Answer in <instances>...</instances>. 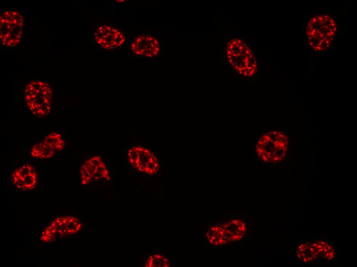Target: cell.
<instances>
[{
  "mask_svg": "<svg viewBox=\"0 0 357 267\" xmlns=\"http://www.w3.org/2000/svg\"><path fill=\"white\" fill-rule=\"evenodd\" d=\"M142 39L140 37H136V43L138 44H140V43L142 42Z\"/></svg>",
  "mask_w": 357,
  "mask_h": 267,
  "instance_id": "obj_15",
  "label": "cell"
},
{
  "mask_svg": "<svg viewBox=\"0 0 357 267\" xmlns=\"http://www.w3.org/2000/svg\"><path fill=\"white\" fill-rule=\"evenodd\" d=\"M44 141L49 144L55 151L62 150L65 145L61 135L56 132H52L47 135Z\"/></svg>",
  "mask_w": 357,
  "mask_h": 267,
  "instance_id": "obj_14",
  "label": "cell"
},
{
  "mask_svg": "<svg viewBox=\"0 0 357 267\" xmlns=\"http://www.w3.org/2000/svg\"><path fill=\"white\" fill-rule=\"evenodd\" d=\"M81 183L87 185L100 180H109L110 176L105 163L100 156H94L87 160L80 169Z\"/></svg>",
  "mask_w": 357,
  "mask_h": 267,
  "instance_id": "obj_10",
  "label": "cell"
},
{
  "mask_svg": "<svg viewBox=\"0 0 357 267\" xmlns=\"http://www.w3.org/2000/svg\"><path fill=\"white\" fill-rule=\"evenodd\" d=\"M337 31L335 20L327 14H316L310 18L306 26V34L310 48L323 52L331 46Z\"/></svg>",
  "mask_w": 357,
  "mask_h": 267,
  "instance_id": "obj_1",
  "label": "cell"
},
{
  "mask_svg": "<svg viewBox=\"0 0 357 267\" xmlns=\"http://www.w3.org/2000/svg\"><path fill=\"white\" fill-rule=\"evenodd\" d=\"M56 151L47 143L42 142L34 145L30 152L31 157L41 159L52 158Z\"/></svg>",
  "mask_w": 357,
  "mask_h": 267,
  "instance_id": "obj_12",
  "label": "cell"
},
{
  "mask_svg": "<svg viewBox=\"0 0 357 267\" xmlns=\"http://www.w3.org/2000/svg\"><path fill=\"white\" fill-rule=\"evenodd\" d=\"M24 95L26 105L34 116L44 118L50 113L53 92L49 84L42 80L29 82L25 87Z\"/></svg>",
  "mask_w": 357,
  "mask_h": 267,
  "instance_id": "obj_5",
  "label": "cell"
},
{
  "mask_svg": "<svg viewBox=\"0 0 357 267\" xmlns=\"http://www.w3.org/2000/svg\"><path fill=\"white\" fill-rule=\"evenodd\" d=\"M247 230L245 221L234 217L221 223L210 224L206 231L208 244L221 246L241 241Z\"/></svg>",
  "mask_w": 357,
  "mask_h": 267,
  "instance_id": "obj_4",
  "label": "cell"
},
{
  "mask_svg": "<svg viewBox=\"0 0 357 267\" xmlns=\"http://www.w3.org/2000/svg\"><path fill=\"white\" fill-rule=\"evenodd\" d=\"M140 37L142 39V40H145L146 39V37L145 36H143L142 35H140Z\"/></svg>",
  "mask_w": 357,
  "mask_h": 267,
  "instance_id": "obj_17",
  "label": "cell"
},
{
  "mask_svg": "<svg viewBox=\"0 0 357 267\" xmlns=\"http://www.w3.org/2000/svg\"><path fill=\"white\" fill-rule=\"evenodd\" d=\"M296 256L302 263H311L320 259L332 261L336 258L335 247L325 240L303 242L296 247Z\"/></svg>",
  "mask_w": 357,
  "mask_h": 267,
  "instance_id": "obj_8",
  "label": "cell"
},
{
  "mask_svg": "<svg viewBox=\"0 0 357 267\" xmlns=\"http://www.w3.org/2000/svg\"><path fill=\"white\" fill-rule=\"evenodd\" d=\"M149 36H148L147 37H146V39H145L146 41H149Z\"/></svg>",
  "mask_w": 357,
  "mask_h": 267,
  "instance_id": "obj_18",
  "label": "cell"
},
{
  "mask_svg": "<svg viewBox=\"0 0 357 267\" xmlns=\"http://www.w3.org/2000/svg\"><path fill=\"white\" fill-rule=\"evenodd\" d=\"M82 223L75 217L64 216L52 221L42 231L41 239L44 243H51L78 233Z\"/></svg>",
  "mask_w": 357,
  "mask_h": 267,
  "instance_id": "obj_7",
  "label": "cell"
},
{
  "mask_svg": "<svg viewBox=\"0 0 357 267\" xmlns=\"http://www.w3.org/2000/svg\"><path fill=\"white\" fill-rule=\"evenodd\" d=\"M11 180L18 189L29 190L35 187L37 182V174L32 165L24 164L13 172Z\"/></svg>",
  "mask_w": 357,
  "mask_h": 267,
  "instance_id": "obj_11",
  "label": "cell"
},
{
  "mask_svg": "<svg viewBox=\"0 0 357 267\" xmlns=\"http://www.w3.org/2000/svg\"><path fill=\"white\" fill-rule=\"evenodd\" d=\"M25 17L17 9H5L0 15V41L2 47L14 49L19 47L24 37Z\"/></svg>",
  "mask_w": 357,
  "mask_h": 267,
  "instance_id": "obj_6",
  "label": "cell"
},
{
  "mask_svg": "<svg viewBox=\"0 0 357 267\" xmlns=\"http://www.w3.org/2000/svg\"><path fill=\"white\" fill-rule=\"evenodd\" d=\"M153 40H154V38L153 37L149 36V41L152 42L153 41Z\"/></svg>",
  "mask_w": 357,
  "mask_h": 267,
  "instance_id": "obj_16",
  "label": "cell"
},
{
  "mask_svg": "<svg viewBox=\"0 0 357 267\" xmlns=\"http://www.w3.org/2000/svg\"><path fill=\"white\" fill-rule=\"evenodd\" d=\"M226 57L231 67L242 76L251 77L257 72L259 65L255 54L242 39L233 38L227 43Z\"/></svg>",
  "mask_w": 357,
  "mask_h": 267,
  "instance_id": "obj_2",
  "label": "cell"
},
{
  "mask_svg": "<svg viewBox=\"0 0 357 267\" xmlns=\"http://www.w3.org/2000/svg\"><path fill=\"white\" fill-rule=\"evenodd\" d=\"M152 55H153V54H151L150 53H148V57H150H150H152Z\"/></svg>",
  "mask_w": 357,
  "mask_h": 267,
  "instance_id": "obj_19",
  "label": "cell"
},
{
  "mask_svg": "<svg viewBox=\"0 0 357 267\" xmlns=\"http://www.w3.org/2000/svg\"><path fill=\"white\" fill-rule=\"evenodd\" d=\"M288 138L280 130L262 135L255 146L256 156L264 163L275 164L285 158L288 148Z\"/></svg>",
  "mask_w": 357,
  "mask_h": 267,
  "instance_id": "obj_3",
  "label": "cell"
},
{
  "mask_svg": "<svg viewBox=\"0 0 357 267\" xmlns=\"http://www.w3.org/2000/svg\"><path fill=\"white\" fill-rule=\"evenodd\" d=\"M170 265V261L166 257L158 254L149 256L144 264L146 267H169Z\"/></svg>",
  "mask_w": 357,
  "mask_h": 267,
  "instance_id": "obj_13",
  "label": "cell"
},
{
  "mask_svg": "<svg viewBox=\"0 0 357 267\" xmlns=\"http://www.w3.org/2000/svg\"><path fill=\"white\" fill-rule=\"evenodd\" d=\"M130 164L136 169L144 174L154 175L160 169L157 157L149 149L140 146L130 148L127 152Z\"/></svg>",
  "mask_w": 357,
  "mask_h": 267,
  "instance_id": "obj_9",
  "label": "cell"
}]
</instances>
